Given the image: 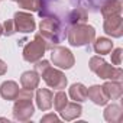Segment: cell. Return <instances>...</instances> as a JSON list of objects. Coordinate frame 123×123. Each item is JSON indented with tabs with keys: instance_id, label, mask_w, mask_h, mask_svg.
<instances>
[{
	"instance_id": "6da1fadb",
	"label": "cell",
	"mask_w": 123,
	"mask_h": 123,
	"mask_svg": "<svg viewBox=\"0 0 123 123\" xmlns=\"http://www.w3.org/2000/svg\"><path fill=\"white\" fill-rule=\"evenodd\" d=\"M39 35L51 45H56L62 42L67 32L64 29V25L55 16H43L39 23Z\"/></svg>"
},
{
	"instance_id": "7a4b0ae2",
	"label": "cell",
	"mask_w": 123,
	"mask_h": 123,
	"mask_svg": "<svg viewBox=\"0 0 123 123\" xmlns=\"http://www.w3.org/2000/svg\"><path fill=\"white\" fill-rule=\"evenodd\" d=\"M32 98H33V90H26V88L19 90V94L15 98V104H13V117H15V120L28 122L33 116L35 107H33Z\"/></svg>"
},
{
	"instance_id": "3957f363",
	"label": "cell",
	"mask_w": 123,
	"mask_h": 123,
	"mask_svg": "<svg viewBox=\"0 0 123 123\" xmlns=\"http://www.w3.org/2000/svg\"><path fill=\"white\" fill-rule=\"evenodd\" d=\"M67 39L71 46H86L96 39V31L87 23L70 25L67 31Z\"/></svg>"
},
{
	"instance_id": "277c9868",
	"label": "cell",
	"mask_w": 123,
	"mask_h": 123,
	"mask_svg": "<svg viewBox=\"0 0 123 123\" xmlns=\"http://www.w3.org/2000/svg\"><path fill=\"white\" fill-rule=\"evenodd\" d=\"M90 70L101 80H117L120 81L123 77V71L120 67H113L110 64H107L106 61L101 58V55H96L90 58L88 62Z\"/></svg>"
},
{
	"instance_id": "5b68a950",
	"label": "cell",
	"mask_w": 123,
	"mask_h": 123,
	"mask_svg": "<svg viewBox=\"0 0 123 123\" xmlns=\"http://www.w3.org/2000/svg\"><path fill=\"white\" fill-rule=\"evenodd\" d=\"M51 48H52V46H51L39 33H36L35 38H33V41H29V42L25 45L22 55H23V59L26 61V62L35 64L36 61L42 59L45 51H46V49H51Z\"/></svg>"
},
{
	"instance_id": "8992f818",
	"label": "cell",
	"mask_w": 123,
	"mask_h": 123,
	"mask_svg": "<svg viewBox=\"0 0 123 123\" xmlns=\"http://www.w3.org/2000/svg\"><path fill=\"white\" fill-rule=\"evenodd\" d=\"M51 61L55 67L61 70H70L74 67L75 59L73 52L64 46H52L51 48Z\"/></svg>"
},
{
	"instance_id": "52a82bcc",
	"label": "cell",
	"mask_w": 123,
	"mask_h": 123,
	"mask_svg": "<svg viewBox=\"0 0 123 123\" xmlns=\"http://www.w3.org/2000/svg\"><path fill=\"white\" fill-rule=\"evenodd\" d=\"M39 77H42V80L45 81V84L54 90H62L67 87L68 84V80L65 77V74L61 71V70H56L51 65H48L41 74Z\"/></svg>"
},
{
	"instance_id": "ba28073f",
	"label": "cell",
	"mask_w": 123,
	"mask_h": 123,
	"mask_svg": "<svg viewBox=\"0 0 123 123\" xmlns=\"http://www.w3.org/2000/svg\"><path fill=\"white\" fill-rule=\"evenodd\" d=\"M13 23L16 32H22V33H31L36 28L33 16L26 12H16L13 16Z\"/></svg>"
},
{
	"instance_id": "9c48e42d",
	"label": "cell",
	"mask_w": 123,
	"mask_h": 123,
	"mask_svg": "<svg viewBox=\"0 0 123 123\" xmlns=\"http://www.w3.org/2000/svg\"><path fill=\"white\" fill-rule=\"evenodd\" d=\"M103 29H104L106 35H109L111 38H122V35H123V19H122V15L106 18L104 23H103Z\"/></svg>"
},
{
	"instance_id": "30bf717a",
	"label": "cell",
	"mask_w": 123,
	"mask_h": 123,
	"mask_svg": "<svg viewBox=\"0 0 123 123\" xmlns=\"http://www.w3.org/2000/svg\"><path fill=\"white\" fill-rule=\"evenodd\" d=\"M35 100H36L38 109H41L42 111H46V110H49V109L52 107L54 94H52V91L48 90V88H38V90H36Z\"/></svg>"
},
{
	"instance_id": "8fae6325",
	"label": "cell",
	"mask_w": 123,
	"mask_h": 123,
	"mask_svg": "<svg viewBox=\"0 0 123 123\" xmlns=\"http://www.w3.org/2000/svg\"><path fill=\"white\" fill-rule=\"evenodd\" d=\"M87 98H90L97 106H106L109 101L107 94L103 90V86H91L87 88Z\"/></svg>"
},
{
	"instance_id": "7c38bea8",
	"label": "cell",
	"mask_w": 123,
	"mask_h": 123,
	"mask_svg": "<svg viewBox=\"0 0 123 123\" xmlns=\"http://www.w3.org/2000/svg\"><path fill=\"white\" fill-rule=\"evenodd\" d=\"M103 90L104 93L107 94L109 100H117L122 97L123 94V86L120 81L117 80H107L104 84H103Z\"/></svg>"
},
{
	"instance_id": "4fadbf2b",
	"label": "cell",
	"mask_w": 123,
	"mask_h": 123,
	"mask_svg": "<svg viewBox=\"0 0 123 123\" xmlns=\"http://www.w3.org/2000/svg\"><path fill=\"white\" fill-rule=\"evenodd\" d=\"M61 113V117H62L65 122H71V120H74V119H78L80 116H81V113H83V107H81V104H78L77 101H74V103H67V106L59 111Z\"/></svg>"
},
{
	"instance_id": "5bb4252c",
	"label": "cell",
	"mask_w": 123,
	"mask_h": 123,
	"mask_svg": "<svg viewBox=\"0 0 123 123\" xmlns=\"http://www.w3.org/2000/svg\"><path fill=\"white\" fill-rule=\"evenodd\" d=\"M39 81H41V77L35 70L33 71H25L20 75V86H22V88H26V90L38 88Z\"/></svg>"
},
{
	"instance_id": "9a60e30c",
	"label": "cell",
	"mask_w": 123,
	"mask_h": 123,
	"mask_svg": "<svg viewBox=\"0 0 123 123\" xmlns=\"http://www.w3.org/2000/svg\"><path fill=\"white\" fill-rule=\"evenodd\" d=\"M103 116L109 123H120L123 119V110L119 104H110L104 109Z\"/></svg>"
},
{
	"instance_id": "2e32d148",
	"label": "cell",
	"mask_w": 123,
	"mask_h": 123,
	"mask_svg": "<svg viewBox=\"0 0 123 123\" xmlns=\"http://www.w3.org/2000/svg\"><path fill=\"white\" fill-rule=\"evenodd\" d=\"M122 15V2L120 0H107L101 6V16L110 18V16H119Z\"/></svg>"
},
{
	"instance_id": "e0dca14e",
	"label": "cell",
	"mask_w": 123,
	"mask_h": 123,
	"mask_svg": "<svg viewBox=\"0 0 123 123\" xmlns=\"http://www.w3.org/2000/svg\"><path fill=\"white\" fill-rule=\"evenodd\" d=\"M0 94L5 100H15L19 94V86L15 81H5L0 86Z\"/></svg>"
},
{
	"instance_id": "ac0fdd59",
	"label": "cell",
	"mask_w": 123,
	"mask_h": 123,
	"mask_svg": "<svg viewBox=\"0 0 123 123\" xmlns=\"http://www.w3.org/2000/svg\"><path fill=\"white\" fill-rule=\"evenodd\" d=\"M70 97L77 101V103H81V101H86L87 100V87L81 83H75L70 87V91H68Z\"/></svg>"
},
{
	"instance_id": "d6986e66",
	"label": "cell",
	"mask_w": 123,
	"mask_h": 123,
	"mask_svg": "<svg viewBox=\"0 0 123 123\" xmlns=\"http://www.w3.org/2000/svg\"><path fill=\"white\" fill-rule=\"evenodd\" d=\"M94 42V51L98 55H106L110 54V51L113 49V42L109 38H97L93 41Z\"/></svg>"
},
{
	"instance_id": "ffe728a7",
	"label": "cell",
	"mask_w": 123,
	"mask_h": 123,
	"mask_svg": "<svg viewBox=\"0 0 123 123\" xmlns=\"http://www.w3.org/2000/svg\"><path fill=\"white\" fill-rule=\"evenodd\" d=\"M87 19H88V15H87V12H86L83 7H77V9L71 10L70 15H68V23H70V25L86 23Z\"/></svg>"
},
{
	"instance_id": "44dd1931",
	"label": "cell",
	"mask_w": 123,
	"mask_h": 123,
	"mask_svg": "<svg viewBox=\"0 0 123 123\" xmlns=\"http://www.w3.org/2000/svg\"><path fill=\"white\" fill-rule=\"evenodd\" d=\"M19 7L31 12H39L43 6V0H15Z\"/></svg>"
},
{
	"instance_id": "7402d4cb",
	"label": "cell",
	"mask_w": 123,
	"mask_h": 123,
	"mask_svg": "<svg viewBox=\"0 0 123 123\" xmlns=\"http://www.w3.org/2000/svg\"><path fill=\"white\" fill-rule=\"evenodd\" d=\"M67 103H68L67 94H65L62 90H58V93L54 96V100H52V104H54L55 110H56V111H61V110L67 106Z\"/></svg>"
},
{
	"instance_id": "603a6c76",
	"label": "cell",
	"mask_w": 123,
	"mask_h": 123,
	"mask_svg": "<svg viewBox=\"0 0 123 123\" xmlns=\"http://www.w3.org/2000/svg\"><path fill=\"white\" fill-rule=\"evenodd\" d=\"M110 52H111V54H110V55H111V64L119 67V65L122 64V55H123V49H122V48H116L114 51L111 49Z\"/></svg>"
},
{
	"instance_id": "cb8c5ba5",
	"label": "cell",
	"mask_w": 123,
	"mask_h": 123,
	"mask_svg": "<svg viewBox=\"0 0 123 123\" xmlns=\"http://www.w3.org/2000/svg\"><path fill=\"white\" fill-rule=\"evenodd\" d=\"M13 33H16V29H15L13 19L5 20V23H3V35H6V36H12Z\"/></svg>"
},
{
	"instance_id": "d4e9b609",
	"label": "cell",
	"mask_w": 123,
	"mask_h": 123,
	"mask_svg": "<svg viewBox=\"0 0 123 123\" xmlns=\"http://www.w3.org/2000/svg\"><path fill=\"white\" fill-rule=\"evenodd\" d=\"M48 65H51L49 61H46V59H42V61H41V59H39V61H36V62H35V71H36L38 74H41Z\"/></svg>"
},
{
	"instance_id": "484cf974",
	"label": "cell",
	"mask_w": 123,
	"mask_h": 123,
	"mask_svg": "<svg viewBox=\"0 0 123 123\" xmlns=\"http://www.w3.org/2000/svg\"><path fill=\"white\" fill-rule=\"evenodd\" d=\"M48 122H59V117L54 113H49V114H45L43 117H41V123H48Z\"/></svg>"
},
{
	"instance_id": "4316f807",
	"label": "cell",
	"mask_w": 123,
	"mask_h": 123,
	"mask_svg": "<svg viewBox=\"0 0 123 123\" xmlns=\"http://www.w3.org/2000/svg\"><path fill=\"white\" fill-rule=\"evenodd\" d=\"M6 73H7V64L5 62L3 59H0V77L5 75Z\"/></svg>"
},
{
	"instance_id": "83f0119b",
	"label": "cell",
	"mask_w": 123,
	"mask_h": 123,
	"mask_svg": "<svg viewBox=\"0 0 123 123\" xmlns=\"http://www.w3.org/2000/svg\"><path fill=\"white\" fill-rule=\"evenodd\" d=\"M3 35V25H0V36Z\"/></svg>"
}]
</instances>
